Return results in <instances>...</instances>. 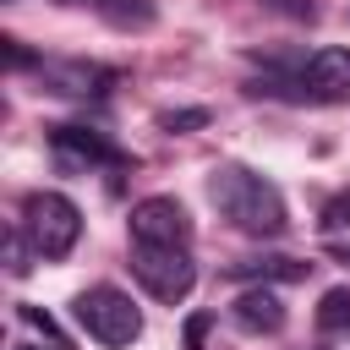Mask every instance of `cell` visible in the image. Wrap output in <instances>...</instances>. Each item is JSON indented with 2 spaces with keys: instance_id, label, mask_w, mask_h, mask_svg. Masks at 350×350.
Instances as JSON below:
<instances>
[{
  "instance_id": "9a60e30c",
  "label": "cell",
  "mask_w": 350,
  "mask_h": 350,
  "mask_svg": "<svg viewBox=\"0 0 350 350\" xmlns=\"http://www.w3.org/2000/svg\"><path fill=\"white\" fill-rule=\"evenodd\" d=\"M202 334H208V317H191L186 323V350H202Z\"/></svg>"
},
{
  "instance_id": "277c9868",
  "label": "cell",
  "mask_w": 350,
  "mask_h": 350,
  "mask_svg": "<svg viewBox=\"0 0 350 350\" xmlns=\"http://www.w3.org/2000/svg\"><path fill=\"white\" fill-rule=\"evenodd\" d=\"M131 273L142 279V290L153 301H186L197 284V262L191 246H153V241H131Z\"/></svg>"
},
{
  "instance_id": "ba28073f",
  "label": "cell",
  "mask_w": 350,
  "mask_h": 350,
  "mask_svg": "<svg viewBox=\"0 0 350 350\" xmlns=\"http://www.w3.org/2000/svg\"><path fill=\"white\" fill-rule=\"evenodd\" d=\"M49 148L60 164L71 170H88V164H120V153L104 142V131H88V126H49Z\"/></svg>"
},
{
  "instance_id": "4fadbf2b",
  "label": "cell",
  "mask_w": 350,
  "mask_h": 350,
  "mask_svg": "<svg viewBox=\"0 0 350 350\" xmlns=\"http://www.w3.org/2000/svg\"><path fill=\"white\" fill-rule=\"evenodd\" d=\"M159 126L164 131H197V126H208V109H170V115H159Z\"/></svg>"
},
{
  "instance_id": "52a82bcc",
  "label": "cell",
  "mask_w": 350,
  "mask_h": 350,
  "mask_svg": "<svg viewBox=\"0 0 350 350\" xmlns=\"http://www.w3.org/2000/svg\"><path fill=\"white\" fill-rule=\"evenodd\" d=\"M38 82L60 98H104L115 88V71L98 60H38Z\"/></svg>"
},
{
  "instance_id": "3957f363",
  "label": "cell",
  "mask_w": 350,
  "mask_h": 350,
  "mask_svg": "<svg viewBox=\"0 0 350 350\" xmlns=\"http://www.w3.org/2000/svg\"><path fill=\"white\" fill-rule=\"evenodd\" d=\"M22 230H27V246L55 262V257H66V252L77 246L82 213H77V202L60 197V191H33L27 208H22Z\"/></svg>"
},
{
  "instance_id": "d6986e66",
  "label": "cell",
  "mask_w": 350,
  "mask_h": 350,
  "mask_svg": "<svg viewBox=\"0 0 350 350\" xmlns=\"http://www.w3.org/2000/svg\"><path fill=\"white\" fill-rule=\"evenodd\" d=\"M11 350H38V345H11Z\"/></svg>"
},
{
  "instance_id": "7c38bea8",
  "label": "cell",
  "mask_w": 350,
  "mask_h": 350,
  "mask_svg": "<svg viewBox=\"0 0 350 350\" xmlns=\"http://www.w3.org/2000/svg\"><path fill=\"white\" fill-rule=\"evenodd\" d=\"M317 230H323V235H345V230H350V186L334 191V197L317 208Z\"/></svg>"
},
{
  "instance_id": "2e32d148",
  "label": "cell",
  "mask_w": 350,
  "mask_h": 350,
  "mask_svg": "<svg viewBox=\"0 0 350 350\" xmlns=\"http://www.w3.org/2000/svg\"><path fill=\"white\" fill-rule=\"evenodd\" d=\"M11 273H27V252H22V235L11 230Z\"/></svg>"
},
{
  "instance_id": "8fae6325",
  "label": "cell",
  "mask_w": 350,
  "mask_h": 350,
  "mask_svg": "<svg viewBox=\"0 0 350 350\" xmlns=\"http://www.w3.org/2000/svg\"><path fill=\"white\" fill-rule=\"evenodd\" d=\"M317 328H328V334L350 328V284H334V290L323 295V306H317Z\"/></svg>"
},
{
  "instance_id": "e0dca14e",
  "label": "cell",
  "mask_w": 350,
  "mask_h": 350,
  "mask_svg": "<svg viewBox=\"0 0 350 350\" xmlns=\"http://www.w3.org/2000/svg\"><path fill=\"white\" fill-rule=\"evenodd\" d=\"M66 5H98V11H115V0H66Z\"/></svg>"
},
{
  "instance_id": "9c48e42d",
  "label": "cell",
  "mask_w": 350,
  "mask_h": 350,
  "mask_svg": "<svg viewBox=\"0 0 350 350\" xmlns=\"http://www.w3.org/2000/svg\"><path fill=\"white\" fill-rule=\"evenodd\" d=\"M230 317H235L246 334H279V328H284V301H279L268 284H252V290L235 295Z\"/></svg>"
},
{
  "instance_id": "5b68a950",
  "label": "cell",
  "mask_w": 350,
  "mask_h": 350,
  "mask_svg": "<svg viewBox=\"0 0 350 350\" xmlns=\"http://www.w3.org/2000/svg\"><path fill=\"white\" fill-rule=\"evenodd\" d=\"M350 93V49L345 44H323L306 55V66L295 71V98L312 104H339Z\"/></svg>"
},
{
  "instance_id": "5bb4252c",
  "label": "cell",
  "mask_w": 350,
  "mask_h": 350,
  "mask_svg": "<svg viewBox=\"0 0 350 350\" xmlns=\"http://www.w3.org/2000/svg\"><path fill=\"white\" fill-rule=\"evenodd\" d=\"M22 323H27V328H38V334L49 339V350H66V339H60V328H55V323H49V317H44L38 306H22Z\"/></svg>"
},
{
  "instance_id": "7a4b0ae2",
  "label": "cell",
  "mask_w": 350,
  "mask_h": 350,
  "mask_svg": "<svg viewBox=\"0 0 350 350\" xmlns=\"http://www.w3.org/2000/svg\"><path fill=\"white\" fill-rule=\"evenodd\" d=\"M71 312H77L82 334L98 339V345H109V350H120V345H131V339L142 334V312H137V301H131L126 290H115V284H93V290H82V295L71 301Z\"/></svg>"
},
{
  "instance_id": "ac0fdd59",
  "label": "cell",
  "mask_w": 350,
  "mask_h": 350,
  "mask_svg": "<svg viewBox=\"0 0 350 350\" xmlns=\"http://www.w3.org/2000/svg\"><path fill=\"white\" fill-rule=\"evenodd\" d=\"M334 257H339V262H350V246H334Z\"/></svg>"
},
{
  "instance_id": "30bf717a",
  "label": "cell",
  "mask_w": 350,
  "mask_h": 350,
  "mask_svg": "<svg viewBox=\"0 0 350 350\" xmlns=\"http://www.w3.org/2000/svg\"><path fill=\"white\" fill-rule=\"evenodd\" d=\"M312 262H295V257H241L230 262V279H257V284H273V279H306Z\"/></svg>"
},
{
  "instance_id": "8992f818",
  "label": "cell",
  "mask_w": 350,
  "mask_h": 350,
  "mask_svg": "<svg viewBox=\"0 0 350 350\" xmlns=\"http://www.w3.org/2000/svg\"><path fill=\"white\" fill-rule=\"evenodd\" d=\"M131 241L153 246H191V213L175 197H142L131 208Z\"/></svg>"
},
{
  "instance_id": "6da1fadb",
  "label": "cell",
  "mask_w": 350,
  "mask_h": 350,
  "mask_svg": "<svg viewBox=\"0 0 350 350\" xmlns=\"http://www.w3.org/2000/svg\"><path fill=\"white\" fill-rule=\"evenodd\" d=\"M208 197H213V208H219L241 235L273 241V235H284V224H290L279 186H273L268 175H257V170H246V164H219V170L208 175Z\"/></svg>"
}]
</instances>
